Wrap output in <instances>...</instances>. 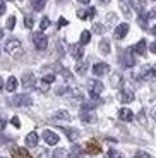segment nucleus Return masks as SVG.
<instances>
[{
  "label": "nucleus",
  "instance_id": "nucleus-1",
  "mask_svg": "<svg viewBox=\"0 0 156 158\" xmlns=\"http://www.w3.org/2000/svg\"><path fill=\"white\" fill-rule=\"evenodd\" d=\"M88 88H89L91 98H93V100H98V96L101 95V91H103V83H100V81L93 79V81H89V83H88Z\"/></svg>",
  "mask_w": 156,
  "mask_h": 158
},
{
  "label": "nucleus",
  "instance_id": "nucleus-2",
  "mask_svg": "<svg viewBox=\"0 0 156 158\" xmlns=\"http://www.w3.org/2000/svg\"><path fill=\"white\" fill-rule=\"evenodd\" d=\"M10 103L14 105V107H29V105L33 103V100H31L29 95H16L10 100Z\"/></svg>",
  "mask_w": 156,
  "mask_h": 158
},
{
  "label": "nucleus",
  "instance_id": "nucleus-3",
  "mask_svg": "<svg viewBox=\"0 0 156 158\" xmlns=\"http://www.w3.org/2000/svg\"><path fill=\"white\" fill-rule=\"evenodd\" d=\"M33 41H35V47L38 48V50H47L48 40L43 33H35V35H33Z\"/></svg>",
  "mask_w": 156,
  "mask_h": 158
},
{
  "label": "nucleus",
  "instance_id": "nucleus-4",
  "mask_svg": "<svg viewBox=\"0 0 156 158\" xmlns=\"http://www.w3.org/2000/svg\"><path fill=\"white\" fill-rule=\"evenodd\" d=\"M118 59H120V64L124 65V67H132L134 64H136V59H134V53L130 52V48L127 52H124Z\"/></svg>",
  "mask_w": 156,
  "mask_h": 158
},
{
  "label": "nucleus",
  "instance_id": "nucleus-5",
  "mask_svg": "<svg viewBox=\"0 0 156 158\" xmlns=\"http://www.w3.org/2000/svg\"><path fill=\"white\" fill-rule=\"evenodd\" d=\"M69 50H70V55L74 57L76 60H81L82 57H84V50H82V45H79V43L70 45Z\"/></svg>",
  "mask_w": 156,
  "mask_h": 158
},
{
  "label": "nucleus",
  "instance_id": "nucleus-6",
  "mask_svg": "<svg viewBox=\"0 0 156 158\" xmlns=\"http://www.w3.org/2000/svg\"><path fill=\"white\" fill-rule=\"evenodd\" d=\"M86 151L89 155H98L101 151V146H100V143H98L96 139H91V141L86 143Z\"/></svg>",
  "mask_w": 156,
  "mask_h": 158
},
{
  "label": "nucleus",
  "instance_id": "nucleus-7",
  "mask_svg": "<svg viewBox=\"0 0 156 158\" xmlns=\"http://www.w3.org/2000/svg\"><path fill=\"white\" fill-rule=\"evenodd\" d=\"M21 50V41L19 40H9L5 43V52L7 53H16V52Z\"/></svg>",
  "mask_w": 156,
  "mask_h": 158
},
{
  "label": "nucleus",
  "instance_id": "nucleus-8",
  "mask_svg": "<svg viewBox=\"0 0 156 158\" xmlns=\"http://www.w3.org/2000/svg\"><path fill=\"white\" fill-rule=\"evenodd\" d=\"M108 71H110V67H108V64H105V62H100V64H94L93 65V74L98 76V77L106 74Z\"/></svg>",
  "mask_w": 156,
  "mask_h": 158
},
{
  "label": "nucleus",
  "instance_id": "nucleus-9",
  "mask_svg": "<svg viewBox=\"0 0 156 158\" xmlns=\"http://www.w3.org/2000/svg\"><path fill=\"white\" fill-rule=\"evenodd\" d=\"M43 139L47 141V144H50V146H53V144H57L59 143V136L55 134V132H51V131H43Z\"/></svg>",
  "mask_w": 156,
  "mask_h": 158
},
{
  "label": "nucleus",
  "instance_id": "nucleus-10",
  "mask_svg": "<svg viewBox=\"0 0 156 158\" xmlns=\"http://www.w3.org/2000/svg\"><path fill=\"white\" fill-rule=\"evenodd\" d=\"M127 33H129V24L122 23L120 26H117V28H115V38L122 40V38H125V36H127Z\"/></svg>",
  "mask_w": 156,
  "mask_h": 158
},
{
  "label": "nucleus",
  "instance_id": "nucleus-11",
  "mask_svg": "<svg viewBox=\"0 0 156 158\" xmlns=\"http://www.w3.org/2000/svg\"><path fill=\"white\" fill-rule=\"evenodd\" d=\"M130 52L136 53V55H142L146 52V40H141L139 43H136L134 47H130Z\"/></svg>",
  "mask_w": 156,
  "mask_h": 158
},
{
  "label": "nucleus",
  "instance_id": "nucleus-12",
  "mask_svg": "<svg viewBox=\"0 0 156 158\" xmlns=\"http://www.w3.org/2000/svg\"><path fill=\"white\" fill-rule=\"evenodd\" d=\"M118 98H120L122 103H130L134 100V93L130 89H122L120 95H118Z\"/></svg>",
  "mask_w": 156,
  "mask_h": 158
},
{
  "label": "nucleus",
  "instance_id": "nucleus-13",
  "mask_svg": "<svg viewBox=\"0 0 156 158\" xmlns=\"http://www.w3.org/2000/svg\"><path fill=\"white\" fill-rule=\"evenodd\" d=\"M118 118L124 120V122H130V120L134 118V114H132V110H129V108H122V110L118 112Z\"/></svg>",
  "mask_w": 156,
  "mask_h": 158
},
{
  "label": "nucleus",
  "instance_id": "nucleus-14",
  "mask_svg": "<svg viewBox=\"0 0 156 158\" xmlns=\"http://www.w3.org/2000/svg\"><path fill=\"white\" fill-rule=\"evenodd\" d=\"M12 158H31V155L24 148H14L12 150Z\"/></svg>",
  "mask_w": 156,
  "mask_h": 158
},
{
  "label": "nucleus",
  "instance_id": "nucleus-15",
  "mask_svg": "<svg viewBox=\"0 0 156 158\" xmlns=\"http://www.w3.org/2000/svg\"><path fill=\"white\" fill-rule=\"evenodd\" d=\"M96 16L94 9H88V10H77V17L79 19H93Z\"/></svg>",
  "mask_w": 156,
  "mask_h": 158
},
{
  "label": "nucleus",
  "instance_id": "nucleus-16",
  "mask_svg": "<svg viewBox=\"0 0 156 158\" xmlns=\"http://www.w3.org/2000/svg\"><path fill=\"white\" fill-rule=\"evenodd\" d=\"M26 144L27 146H38V134L36 132H29V134L26 136Z\"/></svg>",
  "mask_w": 156,
  "mask_h": 158
},
{
  "label": "nucleus",
  "instance_id": "nucleus-17",
  "mask_svg": "<svg viewBox=\"0 0 156 158\" xmlns=\"http://www.w3.org/2000/svg\"><path fill=\"white\" fill-rule=\"evenodd\" d=\"M23 86L24 88H33V86H35V76H33V74H24Z\"/></svg>",
  "mask_w": 156,
  "mask_h": 158
},
{
  "label": "nucleus",
  "instance_id": "nucleus-18",
  "mask_svg": "<svg viewBox=\"0 0 156 158\" xmlns=\"http://www.w3.org/2000/svg\"><path fill=\"white\" fill-rule=\"evenodd\" d=\"M144 0H132V7L136 9L137 14H144Z\"/></svg>",
  "mask_w": 156,
  "mask_h": 158
},
{
  "label": "nucleus",
  "instance_id": "nucleus-19",
  "mask_svg": "<svg viewBox=\"0 0 156 158\" xmlns=\"http://www.w3.org/2000/svg\"><path fill=\"white\" fill-rule=\"evenodd\" d=\"M62 129L65 131L67 138H69L70 141H77V138H79V131H76V129H67V127H62Z\"/></svg>",
  "mask_w": 156,
  "mask_h": 158
},
{
  "label": "nucleus",
  "instance_id": "nucleus-20",
  "mask_svg": "<svg viewBox=\"0 0 156 158\" xmlns=\"http://www.w3.org/2000/svg\"><path fill=\"white\" fill-rule=\"evenodd\" d=\"M16 88H17V79L16 77H9L7 79V84H5V89L7 91H16Z\"/></svg>",
  "mask_w": 156,
  "mask_h": 158
},
{
  "label": "nucleus",
  "instance_id": "nucleus-21",
  "mask_svg": "<svg viewBox=\"0 0 156 158\" xmlns=\"http://www.w3.org/2000/svg\"><path fill=\"white\" fill-rule=\"evenodd\" d=\"M130 5H132V2H129V0H122V2H120L122 12H124V16H127V17L130 16V10H129V7H130Z\"/></svg>",
  "mask_w": 156,
  "mask_h": 158
},
{
  "label": "nucleus",
  "instance_id": "nucleus-22",
  "mask_svg": "<svg viewBox=\"0 0 156 158\" xmlns=\"http://www.w3.org/2000/svg\"><path fill=\"white\" fill-rule=\"evenodd\" d=\"M142 77L144 79H153V77H156V69L154 67H146L144 71H142Z\"/></svg>",
  "mask_w": 156,
  "mask_h": 158
},
{
  "label": "nucleus",
  "instance_id": "nucleus-23",
  "mask_svg": "<svg viewBox=\"0 0 156 158\" xmlns=\"http://www.w3.org/2000/svg\"><path fill=\"white\" fill-rule=\"evenodd\" d=\"M70 156H72V158H82V150H81V146L74 144V146L70 148Z\"/></svg>",
  "mask_w": 156,
  "mask_h": 158
},
{
  "label": "nucleus",
  "instance_id": "nucleus-24",
  "mask_svg": "<svg viewBox=\"0 0 156 158\" xmlns=\"http://www.w3.org/2000/svg\"><path fill=\"white\" fill-rule=\"evenodd\" d=\"M45 4H47V0H31V5L35 10H43Z\"/></svg>",
  "mask_w": 156,
  "mask_h": 158
},
{
  "label": "nucleus",
  "instance_id": "nucleus-25",
  "mask_svg": "<svg viewBox=\"0 0 156 158\" xmlns=\"http://www.w3.org/2000/svg\"><path fill=\"white\" fill-rule=\"evenodd\" d=\"M91 40V33L89 31H82L81 33V45H88Z\"/></svg>",
  "mask_w": 156,
  "mask_h": 158
},
{
  "label": "nucleus",
  "instance_id": "nucleus-26",
  "mask_svg": "<svg viewBox=\"0 0 156 158\" xmlns=\"http://www.w3.org/2000/svg\"><path fill=\"white\" fill-rule=\"evenodd\" d=\"M100 50H101V53H110V43L106 40H101V41H100Z\"/></svg>",
  "mask_w": 156,
  "mask_h": 158
},
{
  "label": "nucleus",
  "instance_id": "nucleus-27",
  "mask_svg": "<svg viewBox=\"0 0 156 158\" xmlns=\"http://www.w3.org/2000/svg\"><path fill=\"white\" fill-rule=\"evenodd\" d=\"M53 158H67V151L64 148H57L53 151Z\"/></svg>",
  "mask_w": 156,
  "mask_h": 158
},
{
  "label": "nucleus",
  "instance_id": "nucleus-28",
  "mask_svg": "<svg viewBox=\"0 0 156 158\" xmlns=\"http://www.w3.org/2000/svg\"><path fill=\"white\" fill-rule=\"evenodd\" d=\"M81 118L84 120V122H93V120H94V115L89 114V112H82V114H81Z\"/></svg>",
  "mask_w": 156,
  "mask_h": 158
},
{
  "label": "nucleus",
  "instance_id": "nucleus-29",
  "mask_svg": "<svg viewBox=\"0 0 156 158\" xmlns=\"http://www.w3.org/2000/svg\"><path fill=\"white\" fill-rule=\"evenodd\" d=\"M76 71H77L79 74H84V72L88 71V64H86V62H81V64H77V67H76Z\"/></svg>",
  "mask_w": 156,
  "mask_h": 158
},
{
  "label": "nucleus",
  "instance_id": "nucleus-30",
  "mask_svg": "<svg viewBox=\"0 0 156 158\" xmlns=\"http://www.w3.org/2000/svg\"><path fill=\"white\" fill-rule=\"evenodd\" d=\"M5 26H7V29H14V26H16V16H10V17H9Z\"/></svg>",
  "mask_w": 156,
  "mask_h": 158
},
{
  "label": "nucleus",
  "instance_id": "nucleus-31",
  "mask_svg": "<svg viewBox=\"0 0 156 158\" xmlns=\"http://www.w3.org/2000/svg\"><path fill=\"white\" fill-rule=\"evenodd\" d=\"M41 81H43L45 84H48V86H50V84H51V83H53V81H55V76H53V74H47V76H45L43 79H41Z\"/></svg>",
  "mask_w": 156,
  "mask_h": 158
},
{
  "label": "nucleus",
  "instance_id": "nucleus-32",
  "mask_svg": "<svg viewBox=\"0 0 156 158\" xmlns=\"http://www.w3.org/2000/svg\"><path fill=\"white\" fill-rule=\"evenodd\" d=\"M106 158H122V155L118 153L117 150H108V155H106Z\"/></svg>",
  "mask_w": 156,
  "mask_h": 158
},
{
  "label": "nucleus",
  "instance_id": "nucleus-33",
  "mask_svg": "<svg viewBox=\"0 0 156 158\" xmlns=\"http://www.w3.org/2000/svg\"><path fill=\"white\" fill-rule=\"evenodd\" d=\"M48 26H50V19H48V17H43V19H41V23H39V28H41V31H43V29H47Z\"/></svg>",
  "mask_w": 156,
  "mask_h": 158
},
{
  "label": "nucleus",
  "instance_id": "nucleus-34",
  "mask_svg": "<svg viewBox=\"0 0 156 158\" xmlns=\"http://www.w3.org/2000/svg\"><path fill=\"white\" fill-rule=\"evenodd\" d=\"M24 24H26L27 29H31L33 24H35V23H33V17H31V16H26V17H24Z\"/></svg>",
  "mask_w": 156,
  "mask_h": 158
},
{
  "label": "nucleus",
  "instance_id": "nucleus-35",
  "mask_svg": "<svg viewBox=\"0 0 156 158\" xmlns=\"http://www.w3.org/2000/svg\"><path fill=\"white\" fill-rule=\"evenodd\" d=\"M53 118H65V120H69V114H67L65 110H62V112H57V115H55Z\"/></svg>",
  "mask_w": 156,
  "mask_h": 158
},
{
  "label": "nucleus",
  "instance_id": "nucleus-36",
  "mask_svg": "<svg viewBox=\"0 0 156 158\" xmlns=\"http://www.w3.org/2000/svg\"><path fill=\"white\" fill-rule=\"evenodd\" d=\"M10 122H12V126H14V127H21V122H19V118H17V117H12Z\"/></svg>",
  "mask_w": 156,
  "mask_h": 158
},
{
  "label": "nucleus",
  "instance_id": "nucleus-37",
  "mask_svg": "<svg viewBox=\"0 0 156 158\" xmlns=\"http://www.w3.org/2000/svg\"><path fill=\"white\" fill-rule=\"evenodd\" d=\"M134 158H149V155H148V153H144V151H139V153H137Z\"/></svg>",
  "mask_w": 156,
  "mask_h": 158
},
{
  "label": "nucleus",
  "instance_id": "nucleus-38",
  "mask_svg": "<svg viewBox=\"0 0 156 158\" xmlns=\"http://www.w3.org/2000/svg\"><path fill=\"white\" fill-rule=\"evenodd\" d=\"M65 24H67V19H65V17H60V19H59V28H64Z\"/></svg>",
  "mask_w": 156,
  "mask_h": 158
},
{
  "label": "nucleus",
  "instance_id": "nucleus-39",
  "mask_svg": "<svg viewBox=\"0 0 156 158\" xmlns=\"http://www.w3.org/2000/svg\"><path fill=\"white\" fill-rule=\"evenodd\" d=\"M103 29H105V28H103V26H100V24H96V26H94V31H96V33H103Z\"/></svg>",
  "mask_w": 156,
  "mask_h": 158
},
{
  "label": "nucleus",
  "instance_id": "nucleus-40",
  "mask_svg": "<svg viewBox=\"0 0 156 158\" xmlns=\"http://www.w3.org/2000/svg\"><path fill=\"white\" fill-rule=\"evenodd\" d=\"M4 127H5V118L0 117V129H4Z\"/></svg>",
  "mask_w": 156,
  "mask_h": 158
},
{
  "label": "nucleus",
  "instance_id": "nucleus-41",
  "mask_svg": "<svg viewBox=\"0 0 156 158\" xmlns=\"http://www.w3.org/2000/svg\"><path fill=\"white\" fill-rule=\"evenodd\" d=\"M149 50H151L153 53H156V43H151V45H149Z\"/></svg>",
  "mask_w": 156,
  "mask_h": 158
},
{
  "label": "nucleus",
  "instance_id": "nucleus-42",
  "mask_svg": "<svg viewBox=\"0 0 156 158\" xmlns=\"http://www.w3.org/2000/svg\"><path fill=\"white\" fill-rule=\"evenodd\" d=\"M5 10V4H4V2H2V0H0V14H2V12H4Z\"/></svg>",
  "mask_w": 156,
  "mask_h": 158
},
{
  "label": "nucleus",
  "instance_id": "nucleus-43",
  "mask_svg": "<svg viewBox=\"0 0 156 158\" xmlns=\"http://www.w3.org/2000/svg\"><path fill=\"white\" fill-rule=\"evenodd\" d=\"M148 16H149V17H156V7H154V9H153V10H151V12H149Z\"/></svg>",
  "mask_w": 156,
  "mask_h": 158
},
{
  "label": "nucleus",
  "instance_id": "nucleus-44",
  "mask_svg": "<svg viewBox=\"0 0 156 158\" xmlns=\"http://www.w3.org/2000/svg\"><path fill=\"white\" fill-rule=\"evenodd\" d=\"M100 4L105 5V4H110V0H100Z\"/></svg>",
  "mask_w": 156,
  "mask_h": 158
},
{
  "label": "nucleus",
  "instance_id": "nucleus-45",
  "mask_svg": "<svg viewBox=\"0 0 156 158\" xmlns=\"http://www.w3.org/2000/svg\"><path fill=\"white\" fill-rule=\"evenodd\" d=\"M79 4H89V0H77Z\"/></svg>",
  "mask_w": 156,
  "mask_h": 158
},
{
  "label": "nucleus",
  "instance_id": "nucleus-46",
  "mask_svg": "<svg viewBox=\"0 0 156 158\" xmlns=\"http://www.w3.org/2000/svg\"><path fill=\"white\" fill-rule=\"evenodd\" d=\"M153 118H154V120H156V107L153 108Z\"/></svg>",
  "mask_w": 156,
  "mask_h": 158
},
{
  "label": "nucleus",
  "instance_id": "nucleus-47",
  "mask_svg": "<svg viewBox=\"0 0 156 158\" xmlns=\"http://www.w3.org/2000/svg\"><path fill=\"white\" fill-rule=\"evenodd\" d=\"M2 86H4V83H2V77H0V91H2Z\"/></svg>",
  "mask_w": 156,
  "mask_h": 158
},
{
  "label": "nucleus",
  "instance_id": "nucleus-48",
  "mask_svg": "<svg viewBox=\"0 0 156 158\" xmlns=\"http://www.w3.org/2000/svg\"><path fill=\"white\" fill-rule=\"evenodd\" d=\"M151 31H153V35H154V36H156V26H154V28H153V29H151Z\"/></svg>",
  "mask_w": 156,
  "mask_h": 158
}]
</instances>
